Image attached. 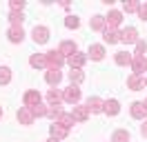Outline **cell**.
Listing matches in <instances>:
<instances>
[{
  "label": "cell",
  "mask_w": 147,
  "mask_h": 142,
  "mask_svg": "<svg viewBox=\"0 0 147 142\" xmlns=\"http://www.w3.org/2000/svg\"><path fill=\"white\" fill-rule=\"evenodd\" d=\"M60 78H63L60 69H47V73H45V80H47V84H51V87H56V84L60 82Z\"/></svg>",
  "instance_id": "16"
},
{
  "label": "cell",
  "mask_w": 147,
  "mask_h": 142,
  "mask_svg": "<svg viewBox=\"0 0 147 142\" xmlns=\"http://www.w3.org/2000/svg\"><path fill=\"white\" fill-rule=\"evenodd\" d=\"M143 104H145V109H147V98H145V102H143Z\"/></svg>",
  "instance_id": "39"
},
{
  "label": "cell",
  "mask_w": 147,
  "mask_h": 142,
  "mask_svg": "<svg viewBox=\"0 0 147 142\" xmlns=\"http://www.w3.org/2000/svg\"><path fill=\"white\" fill-rule=\"evenodd\" d=\"M45 62H47V69H60L65 64V56L58 49H51V51L45 53Z\"/></svg>",
  "instance_id": "1"
},
{
  "label": "cell",
  "mask_w": 147,
  "mask_h": 142,
  "mask_svg": "<svg viewBox=\"0 0 147 142\" xmlns=\"http://www.w3.org/2000/svg\"><path fill=\"white\" fill-rule=\"evenodd\" d=\"M49 133H51V138H54V140L60 142V140H65V138L69 135V129L63 127V124H58V122H54L51 127H49Z\"/></svg>",
  "instance_id": "6"
},
{
  "label": "cell",
  "mask_w": 147,
  "mask_h": 142,
  "mask_svg": "<svg viewBox=\"0 0 147 142\" xmlns=\"http://www.w3.org/2000/svg\"><path fill=\"white\" fill-rule=\"evenodd\" d=\"M138 7H140V5H138V2H134V0L125 2V11H127V13H138Z\"/></svg>",
  "instance_id": "32"
},
{
  "label": "cell",
  "mask_w": 147,
  "mask_h": 142,
  "mask_svg": "<svg viewBox=\"0 0 147 142\" xmlns=\"http://www.w3.org/2000/svg\"><path fill=\"white\" fill-rule=\"evenodd\" d=\"M47 142H58V140H54V138H49V140H47Z\"/></svg>",
  "instance_id": "37"
},
{
  "label": "cell",
  "mask_w": 147,
  "mask_h": 142,
  "mask_svg": "<svg viewBox=\"0 0 147 142\" xmlns=\"http://www.w3.org/2000/svg\"><path fill=\"white\" fill-rule=\"evenodd\" d=\"M114 60H116V64H118V67H127V64H131V53L118 51L116 56H114Z\"/></svg>",
  "instance_id": "22"
},
{
  "label": "cell",
  "mask_w": 147,
  "mask_h": 142,
  "mask_svg": "<svg viewBox=\"0 0 147 142\" xmlns=\"http://www.w3.org/2000/svg\"><path fill=\"white\" fill-rule=\"evenodd\" d=\"M58 51L63 53V56H69V58H71L74 53H78V47H76V42H74V40H63V42H60V47H58Z\"/></svg>",
  "instance_id": "11"
},
{
  "label": "cell",
  "mask_w": 147,
  "mask_h": 142,
  "mask_svg": "<svg viewBox=\"0 0 147 142\" xmlns=\"http://www.w3.org/2000/svg\"><path fill=\"white\" fill-rule=\"evenodd\" d=\"M47 102H49V107H60L65 102L63 93H60L58 89H49V91H47Z\"/></svg>",
  "instance_id": "12"
},
{
  "label": "cell",
  "mask_w": 147,
  "mask_h": 142,
  "mask_svg": "<svg viewBox=\"0 0 147 142\" xmlns=\"http://www.w3.org/2000/svg\"><path fill=\"white\" fill-rule=\"evenodd\" d=\"M87 53H89L92 60H102V58H105V47H102V44H92Z\"/></svg>",
  "instance_id": "20"
},
{
  "label": "cell",
  "mask_w": 147,
  "mask_h": 142,
  "mask_svg": "<svg viewBox=\"0 0 147 142\" xmlns=\"http://www.w3.org/2000/svg\"><path fill=\"white\" fill-rule=\"evenodd\" d=\"M127 87L131 89V91H140V89L145 87V82L140 80V76H134V73H131V76L127 78Z\"/></svg>",
  "instance_id": "23"
},
{
  "label": "cell",
  "mask_w": 147,
  "mask_h": 142,
  "mask_svg": "<svg viewBox=\"0 0 147 142\" xmlns=\"http://www.w3.org/2000/svg\"><path fill=\"white\" fill-rule=\"evenodd\" d=\"M111 142H129V131H125V129L114 131V135H111Z\"/></svg>",
  "instance_id": "27"
},
{
  "label": "cell",
  "mask_w": 147,
  "mask_h": 142,
  "mask_svg": "<svg viewBox=\"0 0 147 142\" xmlns=\"http://www.w3.org/2000/svg\"><path fill=\"white\" fill-rule=\"evenodd\" d=\"M145 84H147V78H145Z\"/></svg>",
  "instance_id": "40"
},
{
  "label": "cell",
  "mask_w": 147,
  "mask_h": 142,
  "mask_svg": "<svg viewBox=\"0 0 147 142\" xmlns=\"http://www.w3.org/2000/svg\"><path fill=\"white\" fill-rule=\"evenodd\" d=\"M54 122H58V124H63V127H67V129H69V127H74V122H76V120H74L71 113H63V111H60Z\"/></svg>",
  "instance_id": "24"
},
{
  "label": "cell",
  "mask_w": 147,
  "mask_h": 142,
  "mask_svg": "<svg viewBox=\"0 0 147 142\" xmlns=\"http://www.w3.org/2000/svg\"><path fill=\"white\" fill-rule=\"evenodd\" d=\"M0 120H2V107H0Z\"/></svg>",
  "instance_id": "38"
},
{
  "label": "cell",
  "mask_w": 147,
  "mask_h": 142,
  "mask_svg": "<svg viewBox=\"0 0 147 142\" xmlns=\"http://www.w3.org/2000/svg\"><path fill=\"white\" fill-rule=\"evenodd\" d=\"M7 38H9V42H22V38H25V31H22V27H9V31H7Z\"/></svg>",
  "instance_id": "15"
},
{
  "label": "cell",
  "mask_w": 147,
  "mask_h": 142,
  "mask_svg": "<svg viewBox=\"0 0 147 142\" xmlns=\"http://www.w3.org/2000/svg\"><path fill=\"white\" fill-rule=\"evenodd\" d=\"M147 53V42L145 40H138L136 42V56H145Z\"/></svg>",
  "instance_id": "33"
},
{
  "label": "cell",
  "mask_w": 147,
  "mask_h": 142,
  "mask_svg": "<svg viewBox=\"0 0 147 142\" xmlns=\"http://www.w3.org/2000/svg\"><path fill=\"white\" fill-rule=\"evenodd\" d=\"M31 36H34V42L36 44H45L49 40V29L47 27H34Z\"/></svg>",
  "instance_id": "9"
},
{
  "label": "cell",
  "mask_w": 147,
  "mask_h": 142,
  "mask_svg": "<svg viewBox=\"0 0 147 142\" xmlns=\"http://www.w3.org/2000/svg\"><path fill=\"white\" fill-rule=\"evenodd\" d=\"M9 22H11V27H22L25 13H22V11H11L9 13Z\"/></svg>",
  "instance_id": "26"
},
{
  "label": "cell",
  "mask_w": 147,
  "mask_h": 142,
  "mask_svg": "<svg viewBox=\"0 0 147 142\" xmlns=\"http://www.w3.org/2000/svg\"><path fill=\"white\" fill-rule=\"evenodd\" d=\"M120 42H125V44H134V42H138V31L134 29V27L123 29V31H120Z\"/></svg>",
  "instance_id": "8"
},
{
  "label": "cell",
  "mask_w": 147,
  "mask_h": 142,
  "mask_svg": "<svg viewBox=\"0 0 147 142\" xmlns=\"http://www.w3.org/2000/svg\"><path fill=\"white\" fill-rule=\"evenodd\" d=\"M40 100H42V98H40V93H38L36 89H29V91H25V96H22V104L31 109V107L40 104Z\"/></svg>",
  "instance_id": "4"
},
{
  "label": "cell",
  "mask_w": 147,
  "mask_h": 142,
  "mask_svg": "<svg viewBox=\"0 0 147 142\" xmlns=\"http://www.w3.org/2000/svg\"><path fill=\"white\" fill-rule=\"evenodd\" d=\"M63 100L69 102V104H78V100H80V89H78V84H71V87L65 89L63 91Z\"/></svg>",
  "instance_id": "3"
},
{
  "label": "cell",
  "mask_w": 147,
  "mask_h": 142,
  "mask_svg": "<svg viewBox=\"0 0 147 142\" xmlns=\"http://www.w3.org/2000/svg\"><path fill=\"white\" fill-rule=\"evenodd\" d=\"M20 124H34V113H31V109L29 107H20V111L16 113Z\"/></svg>",
  "instance_id": "10"
},
{
  "label": "cell",
  "mask_w": 147,
  "mask_h": 142,
  "mask_svg": "<svg viewBox=\"0 0 147 142\" xmlns=\"http://www.w3.org/2000/svg\"><path fill=\"white\" fill-rule=\"evenodd\" d=\"M47 109H49V107H45L42 102H40V104L31 107V113H34V118H45V115H47Z\"/></svg>",
  "instance_id": "30"
},
{
  "label": "cell",
  "mask_w": 147,
  "mask_h": 142,
  "mask_svg": "<svg viewBox=\"0 0 147 142\" xmlns=\"http://www.w3.org/2000/svg\"><path fill=\"white\" fill-rule=\"evenodd\" d=\"M67 62H69L71 69H80L85 62H87V56H83V53H74L71 58H67Z\"/></svg>",
  "instance_id": "19"
},
{
  "label": "cell",
  "mask_w": 147,
  "mask_h": 142,
  "mask_svg": "<svg viewBox=\"0 0 147 142\" xmlns=\"http://www.w3.org/2000/svg\"><path fill=\"white\" fill-rule=\"evenodd\" d=\"M138 18H140L143 22H147V2H145V5H140V7H138Z\"/></svg>",
  "instance_id": "35"
},
{
  "label": "cell",
  "mask_w": 147,
  "mask_h": 142,
  "mask_svg": "<svg viewBox=\"0 0 147 142\" xmlns=\"http://www.w3.org/2000/svg\"><path fill=\"white\" fill-rule=\"evenodd\" d=\"M29 64L34 69H47V62H45V53H34L29 58Z\"/></svg>",
  "instance_id": "18"
},
{
  "label": "cell",
  "mask_w": 147,
  "mask_h": 142,
  "mask_svg": "<svg viewBox=\"0 0 147 142\" xmlns=\"http://www.w3.org/2000/svg\"><path fill=\"white\" fill-rule=\"evenodd\" d=\"M9 7H11V11H22L25 9V0H11Z\"/></svg>",
  "instance_id": "34"
},
{
  "label": "cell",
  "mask_w": 147,
  "mask_h": 142,
  "mask_svg": "<svg viewBox=\"0 0 147 142\" xmlns=\"http://www.w3.org/2000/svg\"><path fill=\"white\" fill-rule=\"evenodd\" d=\"M87 111L89 113H102V109H105V100L102 98H98V96H94V98H89L87 100Z\"/></svg>",
  "instance_id": "5"
},
{
  "label": "cell",
  "mask_w": 147,
  "mask_h": 142,
  "mask_svg": "<svg viewBox=\"0 0 147 142\" xmlns=\"http://www.w3.org/2000/svg\"><path fill=\"white\" fill-rule=\"evenodd\" d=\"M9 80H11V69L9 67H0V87L9 84Z\"/></svg>",
  "instance_id": "29"
},
{
  "label": "cell",
  "mask_w": 147,
  "mask_h": 142,
  "mask_svg": "<svg viewBox=\"0 0 147 142\" xmlns=\"http://www.w3.org/2000/svg\"><path fill=\"white\" fill-rule=\"evenodd\" d=\"M131 71H134V76H143L147 71V56H136V53H131Z\"/></svg>",
  "instance_id": "2"
},
{
  "label": "cell",
  "mask_w": 147,
  "mask_h": 142,
  "mask_svg": "<svg viewBox=\"0 0 147 142\" xmlns=\"http://www.w3.org/2000/svg\"><path fill=\"white\" fill-rule=\"evenodd\" d=\"M69 80H71V84H80V82L85 80V73L80 69H71L69 71Z\"/></svg>",
  "instance_id": "28"
},
{
  "label": "cell",
  "mask_w": 147,
  "mask_h": 142,
  "mask_svg": "<svg viewBox=\"0 0 147 142\" xmlns=\"http://www.w3.org/2000/svg\"><path fill=\"white\" fill-rule=\"evenodd\" d=\"M107 115H118L120 113V104L118 100H105V109H102Z\"/></svg>",
  "instance_id": "21"
},
{
  "label": "cell",
  "mask_w": 147,
  "mask_h": 142,
  "mask_svg": "<svg viewBox=\"0 0 147 142\" xmlns=\"http://www.w3.org/2000/svg\"><path fill=\"white\" fill-rule=\"evenodd\" d=\"M120 22H123V13H120V11H116V9H111L109 13L105 16V25L109 27V29H116V27H120Z\"/></svg>",
  "instance_id": "7"
},
{
  "label": "cell",
  "mask_w": 147,
  "mask_h": 142,
  "mask_svg": "<svg viewBox=\"0 0 147 142\" xmlns=\"http://www.w3.org/2000/svg\"><path fill=\"white\" fill-rule=\"evenodd\" d=\"M78 25H80V20H78L76 16H67L65 18V27H67V29H78Z\"/></svg>",
  "instance_id": "31"
},
{
  "label": "cell",
  "mask_w": 147,
  "mask_h": 142,
  "mask_svg": "<svg viewBox=\"0 0 147 142\" xmlns=\"http://www.w3.org/2000/svg\"><path fill=\"white\" fill-rule=\"evenodd\" d=\"M140 135L147 138V120H143V124H140Z\"/></svg>",
  "instance_id": "36"
},
{
  "label": "cell",
  "mask_w": 147,
  "mask_h": 142,
  "mask_svg": "<svg viewBox=\"0 0 147 142\" xmlns=\"http://www.w3.org/2000/svg\"><path fill=\"white\" fill-rule=\"evenodd\" d=\"M129 111H131V118H136V120H145V115H147V109L143 102H134Z\"/></svg>",
  "instance_id": "17"
},
{
  "label": "cell",
  "mask_w": 147,
  "mask_h": 142,
  "mask_svg": "<svg viewBox=\"0 0 147 142\" xmlns=\"http://www.w3.org/2000/svg\"><path fill=\"white\" fill-rule=\"evenodd\" d=\"M89 25H92L94 31H105V29H107V25H105V16H92Z\"/></svg>",
  "instance_id": "25"
},
{
  "label": "cell",
  "mask_w": 147,
  "mask_h": 142,
  "mask_svg": "<svg viewBox=\"0 0 147 142\" xmlns=\"http://www.w3.org/2000/svg\"><path fill=\"white\" fill-rule=\"evenodd\" d=\"M71 115H74V120L76 122H87L89 120V111H87V107H74V111H71Z\"/></svg>",
  "instance_id": "14"
},
{
  "label": "cell",
  "mask_w": 147,
  "mask_h": 142,
  "mask_svg": "<svg viewBox=\"0 0 147 142\" xmlns=\"http://www.w3.org/2000/svg\"><path fill=\"white\" fill-rule=\"evenodd\" d=\"M102 40H105V42H109V44L120 42V31H118V29H109V27H107V29L102 31Z\"/></svg>",
  "instance_id": "13"
}]
</instances>
